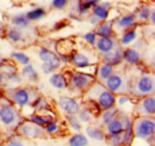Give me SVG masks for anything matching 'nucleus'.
Returning <instances> with one entry per match:
<instances>
[{
    "instance_id": "obj_1",
    "label": "nucleus",
    "mask_w": 155,
    "mask_h": 146,
    "mask_svg": "<svg viewBox=\"0 0 155 146\" xmlns=\"http://www.w3.org/2000/svg\"><path fill=\"white\" fill-rule=\"evenodd\" d=\"M116 96L117 95H115L114 92L106 90V88L97 80L86 90L85 93L86 101H96L101 110L116 107Z\"/></svg>"
},
{
    "instance_id": "obj_2",
    "label": "nucleus",
    "mask_w": 155,
    "mask_h": 146,
    "mask_svg": "<svg viewBox=\"0 0 155 146\" xmlns=\"http://www.w3.org/2000/svg\"><path fill=\"white\" fill-rule=\"evenodd\" d=\"M133 130L136 140H143L154 146L155 120L154 116H136L133 120Z\"/></svg>"
},
{
    "instance_id": "obj_3",
    "label": "nucleus",
    "mask_w": 155,
    "mask_h": 146,
    "mask_svg": "<svg viewBox=\"0 0 155 146\" xmlns=\"http://www.w3.org/2000/svg\"><path fill=\"white\" fill-rule=\"evenodd\" d=\"M67 80H68V86L69 88H72L74 90L86 91L96 82V77L91 73L73 71V72L68 73Z\"/></svg>"
},
{
    "instance_id": "obj_4",
    "label": "nucleus",
    "mask_w": 155,
    "mask_h": 146,
    "mask_svg": "<svg viewBox=\"0 0 155 146\" xmlns=\"http://www.w3.org/2000/svg\"><path fill=\"white\" fill-rule=\"evenodd\" d=\"M154 77L149 73L142 74L135 83V86L133 90H130L131 95L135 97H144L154 93Z\"/></svg>"
},
{
    "instance_id": "obj_5",
    "label": "nucleus",
    "mask_w": 155,
    "mask_h": 146,
    "mask_svg": "<svg viewBox=\"0 0 155 146\" xmlns=\"http://www.w3.org/2000/svg\"><path fill=\"white\" fill-rule=\"evenodd\" d=\"M21 115L18 109L11 106H0V122L6 127H17L21 122Z\"/></svg>"
},
{
    "instance_id": "obj_6",
    "label": "nucleus",
    "mask_w": 155,
    "mask_h": 146,
    "mask_svg": "<svg viewBox=\"0 0 155 146\" xmlns=\"http://www.w3.org/2000/svg\"><path fill=\"white\" fill-rule=\"evenodd\" d=\"M17 134L21 138H26V139H38V138H43L45 133L43 130V127L37 126L36 123L29 120H25V121H21L17 126Z\"/></svg>"
},
{
    "instance_id": "obj_7",
    "label": "nucleus",
    "mask_w": 155,
    "mask_h": 146,
    "mask_svg": "<svg viewBox=\"0 0 155 146\" xmlns=\"http://www.w3.org/2000/svg\"><path fill=\"white\" fill-rule=\"evenodd\" d=\"M118 117L120 119L122 123H123V133L120 134L122 137V146H131V144H134L135 137H134V130H133V119L119 110Z\"/></svg>"
},
{
    "instance_id": "obj_8",
    "label": "nucleus",
    "mask_w": 155,
    "mask_h": 146,
    "mask_svg": "<svg viewBox=\"0 0 155 146\" xmlns=\"http://www.w3.org/2000/svg\"><path fill=\"white\" fill-rule=\"evenodd\" d=\"M8 99H11L12 104H16L17 107H26L31 104L32 102V95L30 89L26 88H16L7 92Z\"/></svg>"
},
{
    "instance_id": "obj_9",
    "label": "nucleus",
    "mask_w": 155,
    "mask_h": 146,
    "mask_svg": "<svg viewBox=\"0 0 155 146\" xmlns=\"http://www.w3.org/2000/svg\"><path fill=\"white\" fill-rule=\"evenodd\" d=\"M136 116H154L155 114V97L154 95L144 96L136 102Z\"/></svg>"
},
{
    "instance_id": "obj_10",
    "label": "nucleus",
    "mask_w": 155,
    "mask_h": 146,
    "mask_svg": "<svg viewBox=\"0 0 155 146\" xmlns=\"http://www.w3.org/2000/svg\"><path fill=\"white\" fill-rule=\"evenodd\" d=\"M58 107L62 113H64V115H77L80 109V103L73 97L62 96L58 98Z\"/></svg>"
},
{
    "instance_id": "obj_11",
    "label": "nucleus",
    "mask_w": 155,
    "mask_h": 146,
    "mask_svg": "<svg viewBox=\"0 0 155 146\" xmlns=\"http://www.w3.org/2000/svg\"><path fill=\"white\" fill-rule=\"evenodd\" d=\"M38 57L41 59V61H42L44 65L49 66V67L53 68L54 71L60 68V66H61V64H62V62L60 61V59H58V54H56L55 52H53V50L45 48V47H41V48H39Z\"/></svg>"
},
{
    "instance_id": "obj_12",
    "label": "nucleus",
    "mask_w": 155,
    "mask_h": 146,
    "mask_svg": "<svg viewBox=\"0 0 155 146\" xmlns=\"http://www.w3.org/2000/svg\"><path fill=\"white\" fill-rule=\"evenodd\" d=\"M101 62H105V64H109L114 67H116L118 65H120V62L123 61V49H122V46H119V43H117L116 47L105 53V54H101Z\"/></svg>"
},
{
    "instance_id": "obj_13",
    "label": "nucleus",
    "mask_w": 155,
    "mask_h": 146,
    "mask_svg": "<svg viewBox=\"0 0 155 146\" xmlns=\"http://www.w3.org/2000/svg\"><path fill=\"white\" fill-rule=\"evenodd\" d=\"M114 24V30H128L136 26V16L135 13H128L118 17L112 22Z\"/></svg>"
},
{
    "instance_id": "obj_14",
    "label": "nucleus",
    "mask_w": 155,
    "mask_h": 146,
    "mask_svg": "<svg viewBox=\"0 0 155 146\" xmlns=\"http://www.w3.org/2000/svg\"><path fill=\"white\" fill-rule=\"evenodd\" d=\"M103 85L106 88V90H109V91L114 92L115 95H117L118 92L122 91L123 88H124V78L120 74L114 73L103 83Z\"/></svg>"
},
{
    "instance_id": "obj_15",
    "label": "nucleus",
    "mask_w": 155,
    "mask_h": 146,
    "mask_svg": "<svg viewBox=\"0 0 155 146\" xmlns=\"http://www.w3.org/2000/svg\"><path fill=\"white\" fill-rule=\"evenodd\" d=\"M118 43L116 41V38L114 36L111 37H98L97 41H96V48L100 54H105L110 50H112L116 44Z\"/></svg>"
},
{
    "instance_id": "obj_16",
    "label": "nucleus",
    "mask_w": 155,
    "mask_h": 146,
    "mask_svg": "<svg viewBox=\"0 0 155 146\" xmlns=\"http://www.w3.org/2000/svg\"><path fill=\"white\" fill-rule=\"evenodd\" d=\"M71 64L77 68L85 70L86 67L92 65V61L84 52H72V54H71Z\"/></svg>"
},
{
    "instance_id": "obj_17",
    "label": "nucleus",
    "mask_w": 155,
    "mask_h": 146,
    "mask_svg": "<svg viewBox=\"0 0 155 146\" xmlns=\"http://www.w3.org/2000/svg\"><path fill=\"white\" fill-rule=\"evenodd\" d=\"M110 10H111V4L110 2H99L97 4L93 9H92V16L96 17L99 22H104L109 18L110 15Z\"/></svg>"
},
{
    "instance_id": "obj_18",
    "label": "nucleus",
    "mask_w": 155,
    "mask_h": 146,
    "mask_svg": "<svg viewBox=\"0 0 155 146\" xmlns=\"http://www.w3.org/2000/svg\"><path fill=\"white\" fill-rule=\"evenodd\" d=\"M115 73V67L105 64V62H100L97 65V71H96V80L99 83H104L111 74Z\"/></svg>"
},
{
    "instance_id": "obj_19",
    "label": "nucleus",
    "mask_w": 155,
    "mask_h": 146,
    "mask_svg": "<svg viewBox=\"0 0 155 146\" xmlns=\"http://www.w3.org/2000/svg\"><path fill=\"white\" fill-rule=\"evenodd\" d=\"M93 31L97 35V37H111L115 34L114 24H112V22H109V20L98 23Z\"/></svg>"
},
{
    "instance_id": "obj_20",
    "label": "nucleus",
    "mask_w": 155,
    "mask_h": 146,
    "mask_svg": "<svg viewBox=\"0 0 155 146\" xmlns=\"http://www.w3.org/2000/svg\"><path fill=\"white\" fill-rule=\"evenodd\" d=\"M49 84L54 86L58 90H63L68 88V80H67V74L66 73H53L49 78Z\"/></svg>"
},
{
    "instance_id": "obj_21",
    "label": "nucleus",
    "mask_w": 155,
    "mask_h": 146,
    "mask_svg": "<svg viewBox=\"0 0 155 146\" xmlns=\"http://www.w3.org/2000/svg\"><path fill=\"white\" fill-rule=\"evenodd\" d=\"M28 120L36 123L37 126L44 127L45 125L55 121V115H49V114H43V113H34L29 116Z\"/></svg>"
},
{
    "instance_id": "obj_22",
    "label": "nucleus",
    "mask_w": 155,
    "mask_h": 146,
    "mask_svg": "<svg viewBox=\"0 0 155 146\" xmlns=\"http://www.w3.org/2000/svg\"><path fill=\"white\" fill-rule=\"evenodd\" d=\"M85 135L88 139H92L94 141H105V138H106L104 129L98 126H87L85 128Z\"/></svg>"
},
{
    "instance_id": "obj_23",
    "label": "nucleus",
    "mask_w": 155,
    "mask_h": 146,
    "mask_svg": "<svg viewBox=\"0 0 155 146\" xmlns=\"http://www.w3.org/2000/svg\"><path fill=\"white\" fill-rule=\"evenodd\" d=\"M123 61H125L128 65H137L141 61V54L135 48L128 47L123 49Z\"/></svg>"
},
{
    "instance_id": "obj_24",
    "label": "nucleus",
    "mask_w": 155,
    "mask_h": 146,
    "mask_svg": "<svg viewBox=\"0 0 155 146\" xmlns=\"http://www.w3.org/2000/svg\"><path fill=\"white\" fill-rule=\"evenodd\" d=\"M104 132L106 135H120L123 133V123L120 119L117 116L116 119H114L107 125H105Z\"/></svg>"
},
{
    "instance_id": "obj_25",
    "label": "nucleus",
    "mask_w": 155,
    "mask_h": 146,
    "mask_svg": "<svg viewBox=\"0 0 155 146\" xmlns=\"http://www.w3.org/2000/svg\"><path fill=\"white\" fill-rule=\"evenodd\" d=\"M100 0H78L77 2V12L78 15L84 16L87 15Z\"/></svg>"
},
{
    "instance_id": "obj_26",
    "label": "nucleus",
    "mask_w": 155,
    "mask_h": 146,
    "mask_svg": "<svg viewBox=\"0 0 155 146\" xmlns=\"http://www.w3.org/2000/svg\"><path fill=\"white\" fill-rule=\"evenodd\" d=\"M88 144H90L88 138L81 132H77V133L72 134L68 139L69 146H88Z\"/></svg>"
},
{
    "instance_id": "obj_27",
    "label": "nucleus",
    "mask_w": 155,
    "mask_h": 146,
    "mask_svg": "<svg viewBox=\"0 0 155 146\" xmlns=\"http://www.w3.org/2000/svg\"><path fill=\"white\" fill-rule=\"evenodd\" d=\"M136 37H137V33H136L135 28L128 29L122 33V36L119 38L118 43H119V46H130L136 40Z\"/></svg>"
},
{
    "instance_id": "obj_28",
    "label": "nucleus",
    "mask_w": 155,
    "mask_h": 146,
    "mask_svg": "<svg viewBox=\"0 0 155 146\" xmlns=\"http://www.w3.org/2000/svg\"><path fill=\"white\" fill-rule=\"evenodd\" d=\"M119 114V109H117L116 107L114 108H110V109H105L100 113V121L101 123L105 126L107 125L110 121H112L114 119H116Z\"/></svg>"
},
{
    "instance_id": "obj_29",
    "label": "nucleus",
    "mask_w": 155,
    "mask_h": 146,
    "mask_svg": "<svg viewBox=\"0 0 155 146\" xmlns=\"http://www.w3.org/2000/svg\"><path fill=\"white\" fill-rule=\"evenodd\" d=\"M31 106H32L34 109L36 110V111H38V113L50 110V104H49V102L47 101V98H44V97H42V96H37L35 99H32Z\"/></svg>"
},
{
    "instance_id": "obj_30",
    "label": "nucleus",
    "mask_w": 155,
    "mask_h": 146,
    "mask_svg": "<svg viewBox=\"0 0 155 146\" xmlns=\"http://www.w3.org/2000/svg\"><path fill=\"white\" fill-rule=\"evenodd\" d=\"M77 117L81 123H88L93 117V113L91 111V109L87 106H84V107H80V109L77 114Z\"/></svg>"
},
{
    "instance_id": "obj_31",
    "label": "nucleus",
    "mask_w": 155,
    "mask_h": 146,
    "mask_svg": "<svg viewBox=\"0 0 155 146\" xmlns=\"http://www.w3.org/2000/svg\"><path fill=\"white\" fill-rule=\"evenodd\" d=\"M11 24L12 26H16V28H29L30 26V22L28 20V18L25 17L24 13H20V15H16L11 18Z\"/></svg>"
},
{
    "instance_id": "obj_32",
    "label": "nucleus",
    "mask_w": 155,
    "mask_h": 146,
    "mask_svg": "<svg viewBox=\"0 0 155 146\" xmlns=\"http://www.w3.org/2000/svg\"><path fill=\"white\" fill-rule=\"evenodd\" d=\"M24 37V34H23V30L19 29V28H16V26H11L7 29V38L15 43L17 42H20Z\"/></svg>"
},
{
    "instance_id": "obj_33",
    "label": "nucleus",
    "mask_w": 155,
    "mask_h": 146,
    "mask_svg": "<svg viewBox=\"0 0 155 146\" xmlns=\"http://www.w3.org/2000/svg\"><path fill=\"white\" fill-rule=\"evenodd\" d=\"M21 75L28 78L31 82H38V73H37V71L35 70V67L31 64L24 66V68L21 71Z\"/></svg>"
},
{
    "instance_id": "obj_34",
    "label": "nucleus",
    "mask_w": 155,
    "mask_h": 146,
    "mask_svg": "<svg viewBox=\"0 0 155 146\" xmlns=\"http://www.w3.org/2000/svg\"><path fill=\"white\" fill-rule=\"evenodd\" d=\"M45 16V10L42 9V7H36L29 12L25 13V17L28 18L29 22H36V20H39Z\"/></svg>"
},
{
    "instance_id": "obj_35",
    "label": "nucleus",
    "mask_w": 155,
    "mask_h": 146,
    "mask_svg": "<svg viewBox=\"0 0 155 146\" xmlns=\"http://www.w3.org/2000/svg\"><path fill=\"white\" fill-rule=\"evenodd\" d=\"M66 122L68 123V126L71 129L75 130V132H80L81 130V122L79 121V119L77 117V115H66Z\"/></svg>"
},
{
    "instance_id": "obj_36",
    "label": "nucleus",
    "mask_w": 155,
    "mask_h": 146,
    "mask_svg": "<svg viewBox=\"0 0 155 146\" xmlns=\"http://www.w3.org/2000/svg\"><path fill=\"white\" fill-rule=\"evenodd\" d=\"M11 57L13 60H16L18 64H21V65H29L30 64V57L25 53H21V52H12L11 53Z\"/></svg>"
},
{
    "instance_id": "obj_37",
    "label": "nucleus",
    "mask_w": 155,
    "mask_h": 146,
    "mask_svg": "<svg viewBox=\"0 0 155 146\" xmlns=\"http://www.w3.org/2000/svg\"><path fill=\"white\" fill-rule=\"evenodd\" d=\"M43 130H44L45 134H49V135H56V134H58V132L61 130V128H60V125H58L56 121H53V122L45 125V126L43 127Z\"/></svg>"
},
{
    "instance_id": "obj_38",
    "label": "nucleus",
    "mask_w": 155,
    "mask_h": 146,
    "mask_svg": "<svg viewBox=\"0 0 155 146\" xmlns=\"http://www.w3.org/2000/svg\"><path fill=\"white\" fill-rule=\"evenodd\" d=\"M150 11H152V9L149 6H142L135 15L136 18L142 20V22H148L149 16H150Z\"/></svg>"
},
{
    "instance_id": "obj_39",
    "label": "nucleus",
    "mask_w": 155,
    "mask_h": 146,
    "mask_svg": "<svg viewBox=\"0 0 155 146\" xmlns=\"http://www.w3.org/2000/svg\"><path fill=\"white\" fill-rule=\"evenodd\" d=\"M105 141L110 146H122V137L120 135H106Z\"/></svg>"
},
{
    "instance_id": "obj_40",
    "label": "nucleus",
    "mask_w": 155,
    "mask_h": 146,
    "mask_svg": "<svg viewBox=\"0 0 155 146\" xmlns=\"http://www.w3.org/2000/svg\"><path fill=\"white\" fill-rule=\"evenodd\" d=\"M131 99H133V98H131L129 95H127V93H120V95L116 96V104H118L119 107H123V106H125L127 103H130Z\"/></svg>"
},
{
    "instance_id": "obj_41",
    "label": "nucleus",
    "mask_w": 155,
    "mask_h": 146,
    "mask_svg": "<svg viewBox=\"0 0 155 146\" xmlns=\"http://www.w3.org/2000/svg\"><path fill=\"white\" fill-rule=\"evenodd\" d=\"M82 38H84V41L86 42V43H88L90 46H94L96 44V41H97V35L94 34V31H88V33H86V34H84L82 35Z\"/></svg>"
},
{
    "instance_id": "obj_42",
    "label": "nucleus",
    "mask_w": 155,
    "mask_h": 146,
    "mask_svg": "<svg viewBox=\"0 0 155 146\" xmlns=\"http://www.w3.org/2000/svg\"><path fill=\"white\" fill-rule=\"evenodd\" d=\"M7 143L12 146H24V139L18 134H13L7 139Z\"/></svg>"
},
{
    "instance_id": "obj_43",
    "label": "nucleus",
    "mask_w": 155,
    "mask_h": 146,
    "mask_svg": "<svg viewBox=\"0 0 155 146\" xmlns=\"http://www.w3.org/2000/svg\"><path fill=\"white\" fill-rule=\"evenodd\" d=\"M68 5V0H53L51 6L56 10H63Z\"/></svg>"
},
{
    "instance_id": "obj_44",
    "label": "nucleus",
    "mask_w": 155,
    "mask_h": 146,
    "mask_svg": "<svg viewBox=\"0 0 155 146\" xmlns=\"http://www.w3.org/2000/svg\"><path fill=\"white\" fill-rule=\"evenodd\" d=\"M41 68H42V72L44 73V74H53V73H54V70H53V68H50L49 66H47V65H44V64H42Z\"/></svg>"
},
{
    "instance_id": "obj_45",
    "label": "nucleus",
    "mask_w": 155,
    "mask_h": 146,
    "mask_svg": "<svg viewBox=\"0 0 155 146\" xmlns=\"http://www.w3.org/2000/svg\"><path fill=\"white\" fill-rule=\"evenodd\" d=\"M149 23L152 24V25H154L155 24V10L154 9H152V11H150V16H149Z\"/></svg>"
},
{
    "instance_id": "obj_46",
    "label": "nucleus",
    "mask_w": 155,
    "mask_h": 146,
    "mask_svg": "<svg viewBox=\"0 0 155 146\" xmlns=\"http://www.w3.org/2000/svg\"><path fill=\"white\" fill-rule=\"evenodd\" d=\"M67 25H68L67 22H58V24L55 26V30H60V29H62V28H64Z\"/></svg>"
},
{
    "instance_id": "obj_47",
    "label": "nucleus",
    "mask_w": 155,
    "mask_h": 146,
    "mask_svg": "<svg viewBox=\"0 0 155 146\" xmlns=\"http://www.w3.org/2000/svg\"><path fill=\"white\" fill-rule=\"evenodd\" d=\"M88 22H90L91 24H94V25H97L98 23H100V22H99V20H98V19L96 18V17H93L92 15H91V16L88 17Z\"/></svg>"
},
{
    "instance_id": "obj_48",
    "label": "nucleus",
    "mask_w": 155,
    "mask_h": 146,
    "mask_svg": "<svg viewBox=\"0 0 155 146\" xmlns=\"http://www.w3.org/2000/svg\"><path fill=\"white\" fill-rule=\"evenodd\" d=\"M4 79H5V77H4V73L1 72V70H0V84L4 82Z\"/></svg>"
},
{
    "instance_id": "obj_49",
    "label": "nucleus",
    "mask_w": 155,
    "mask_h": 146,
    "mask_svg": "<svg viewBox=\"0 0 155 146\" xmlns=\"http://www.w3.org/2000/svg\"><path fill=\"white\" fill-rule=\"evenodd\" d=\"M1 146H12V145H11V144H8V143L6 141V143H4V144H2Z\"/></svg>"
}]
</instances>
